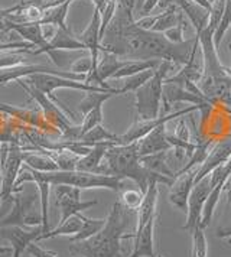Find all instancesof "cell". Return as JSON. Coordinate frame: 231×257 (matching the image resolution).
Instances as JSON below:
<instances>
[{
  "label": "cell",
  "instance_id": "1",
  "mask_svg": "<svg viewBox=\"0 0 231 257\" xmlns=\"http://www.w3.org/2000/svg\"><path fill=\"white\" fill-rule=\"evenodd\" d=\"M101 52H111L126 61L158 59L185 67L198 54L199 39L194 36L182 44H172L163 34L139 28L133 11L117 3L114 18L101 39Z\"/></svg>",
  "mask_w": 231,
  "mask_h": 257
},
{
  "label": "cell",
  "instance_id": "2",
  "mask_svg": "<svg viewBox=\"0 0 231 257\" xmlns=\"http://www.w3.org/2000/svg\"><path fill=\"white\" fill-rule=\"evenodd\" d=\"M132 221V211L123 207L120 201H116L104 227L91 238L71 243L69 253L72 256L84 257H119L122 251V240L133 238L135 233L125 234Z\"/></svg>",
  "mask_w": 231,
  "mask_h": 257
},
{
  "label": "cell",
  "instance_id": "3",
  "mask_svg": "<svg viewBox=\"0 0 231 257\" xmlns=\"http://www.w3.org/2000/svg\"><path fill=\"white\" fill-rule=\"evenodd\" d=\"M97 174L119 176L122 179L129 178L138 184L139 189L142 191L143 195L148 191L149 182L153 179L158 181L159 184H165L169 187L175 181V179H171L168 176L152 172L140 164L138 142L130 143V145H116V146L108 148Z\"/></svg>",
  "mask_w": 231,
  "mask_h": 257
},
{
  "label": "cell",
  "instance_id": "4",
  "mask_svg": "<svg viewBox=\"0 0 231 257\" xmlns=\"http://www.w3.org/2000/svg\"><path fill=\"white\" fill-rule=\"evenodd\" d=\"M21 175L35 176L46 181L51 185H68V187L78 188V189H94V188H104L119 192L125 187L122 178L111 175H101L92 172H81V171H55V172H39L32 168L22 165Z\"/></svg>",
  "mask_w": 231,
  "mask_h": 257
},
{
  "label": "cell",
  "instance_id": "5",
  "mask_svg": "<svg viewBox=\"0 0 231 257\" xmlns=\"http://www.w3.org/2000/svg\"><path fill=\"white\" fill-rule=\"evenodd\" d=\"M173 68L172 62L161 61L159 67L156 68L153 77L146 84L135 91L136 95V111L140 120H153L158 118L161 110L162 88L163 81L168 72Z\"/></svg>",
  "mask_w": 231,
  "mask_h": 257
},
{
  "label": "cell",
  "instance_id": "6",
  "mask_svg": "<svg viewBox=\"0 0 231 257\" xmlns=\"http://www.w3.org/2000/svg\"><path fill=\"white\" fill-rule=\"evenodd\" d=\"M28 84H31L36 90H39L41 93L48 95L49 98H52L55 103L59 104V107L68 114L69 118H72V121H75V116L74 113H71L68 107L62 104L57 97L54 95V91L58 88H72V90H81L85 93H113L119 95V90L117 88H103L98 85H91V84H85L82 81H75V80H69V78H64V77H58V75H51V74H35L28 77Z\"/></svg>",
  "mask_w": 231,
  "mask_h": 257
},
{
  "label": "cell",
  "instance_id": "7",
  "mask_svg": "<svg viewBox=\"0 0 231 257\" xmlns=\"http://www.w3.org/2000/svg\"><path fill=\"white\" fill-rule=\"evenodd\" d=\"M22 191L15 192L16 195L12 197L13 205H12L9 214L0 220V227L18 225L22 228H28V227L42 225V211H41L39 191L36 194H31L26 197L21 195Z\"/></svg>",
  "mask_w": 231,
  "mask_h": 257
},
{
  "label": "cell",
  "instance_id": "8",
  "mask_svg": "<svg viewBox=\"0 0 231 257\" xmlns=\"http://www.w3.org/2000/svg\"><path fill=\"white\" fill-rule=\"evenodd\" d=\"M6 26H8V32L9 31L16 32L18 35L22 36L25 42H29L36 48L34 51V55L46 54L57 67L62 68L65 65V57L61 54V51H54L51 48L49 41L44 36L42 25H39L38 22H35V24H16V22H12V21L6 19Z\"/></svg>",
  "mask_w": 231,
  "mask_h": 257
},
{
  "label": "cell",
  "instance_id": "9",
  "mask_svg": "<svg viewBox=\"0 0 231 257\" xmlns=\"http://www.w3.org/2000/svg\"><path fill=\"white\" fill-rule=\"evenodd\" d=\"M196 110H202L201 105H189L181 111H176V113H172V114H165V116L158 117V118H153V120H136L130 127L127 128V132H125L123 135H117V141H116V145H130V143H135V142H139L140 139H143L146 135H149L150 132L153 128H156L159 124H163V123H168L176 117H182L188 113H192V111H196Z\"/></svg>",
  "mask_w": 231,
  "mask_h": 257
},
{
  "label": "cell",
  "instance_id": "10",
  "mask_svg": "<svg viewBox=\"0 0 231 257\" xmlns=\"http://www.w3.org/2000/svg\"><path fill=\"white\" fill-rule=\"evenodd\" d=\"M81 189L68 185H55V204L61 211L59 224L65 222L69 217L97 205V201H81Z\"/></svg>",
  "mask_w": 231,
  "mask_h": 257
},
{
  "label": "cell",
  "instance_id": "11",
  "mask_svg": "<svg viewBox=\"0 0 231 257\" xmlns=\"http://www.w3.org/2000/svg\"><path fill=\"white\" fill-rule=\"evenodd\" d=\"M212 184H211V176L207 175L194 184V188L191 191V195L188 199V211H186V222L182 225V230L189 231L192 234L195 227L201 222V215H202V208L207 201L209 192L212 191Z\"/></svg>",
  "mask_w": 231,
  "mask_h": 257
},
{
  "label": "cell",
  "instance_id": "12",
  "mask_svg": "<svg viewBox=\"0 0 231 257\" xmlns=\"http://www.w3.org/2000/svg\"><path fill=\"white\" fill-rule=\"evenodd\" d=\"M23 155L25 152L18 146H11L6 164L0 168V205L6 199L12 198L15 192V184L22 169Z\"/></svg>",
  "mask_w": 231,
  "mask_h": 257
},
{
  "label": "cell",
  "instance_id": "13",
  "mask_svg": "<svg viewBox=\"0 0 231 257\" xmlns=\"http://www.w3.org/2000/svg\"><path fill=\"white\" fill-rule=\"evenodd\" d=\"M162 100L165 104V113L169 111L172 103L178 101H186V103H192L194 105H201L202 111L204 108H209L212 105V101L208 100L207 97H202L199 94L192 93L189 90H186L185 87L176 84V82L163 81V88H162Z\"/></svg>",
  "mask_w": 231,
  "mask_h": 257
},
{
  "label": "cell",
  "instance_id": "14",
  "mask_svg": "<svg viewBox=\"0 0 231 257\" xmlns=\"http://www.w3.org/2000/svg\"><path fill=\"white\" fill-rule=\"evenodd\" d=\"M0 234L11 241L13 257H21L23 251H26L29 244L38 241L39 235L42 234V225L35 227L34 230H26V228L18 227V225L0 227Z\"/></svg>",
  "mask_w": 231,
  "mask_h": 257
},
{
  "label": "cell",
  "instance_id": "15",
  "mask_svg": "<svg viewBox=\"0 0 231 257\" xmlns=\"http://www.w3.org/2000/svg\"><path fill=\"white\" fill-rule=\"evenodd\" d=\"M196 172H198V168H192L191 171L185 172L184 175L175 178L173 184L171 185L169 198H168L169 202L185 212L188 211V199H189L191 191L195 184Z\"/></svg>",
  "mask_w": 231,
  "mask_h": 257
},
{
  "label": "cell",
  "instance_id": "16",
  "mask_svg": "<svg viewBox=\"0 0 231 257\" xmlns=\"http://www.w3.org/2000/svg\"><path fill=\"white\" fill-rule=\"evenodd\" d=\"M100 28H101V15L94 8L91 21H90L88 26L85 28V31L78 36V39L84 44V47L87 48L88 54L91 55L92 62H94V67L95 68H97L98 61H100V58H98L100 57V52L103 49L101 48V38H100Z\"/></svg>",
  "mask_w": 231,
  "mask_h": 257
},
{
  "label": "cell",
  "instance_id": "17",
  "mask_svg": "<svg viewBox=\"0 0 231 257\" xmlns=\"http://www.w3.org/2000/svg\"><path fill=\"white\" fill-rule=\"evenodd\" d=\"M231 158V141H222L217 143L209 152H208L207 159L204 161V164L198 168V172L195 176V184L198 181H201L202 178L209 175L215 168H218L219 165L225 164Z\"/></svg>",
  "mask_w": 231,
  "mask_h": 257
},
{
  "label": "cell",
  "instance_id": "18",
  "mask_svg": "<svg viewBox=\"0 0 231 257\" xmlns=\"http://www.w3.org/2000/svg\"><path fill=\"white\" fill-rule=\"evenodd\" d=\"M165 124H159L156 128H153L149 135H146L143 139H140L139 143V155L146 156V155H153V153L163 152L171 149V143L168 142V132L165 128Z\"/></svg>",
  "mask_w": 231,
  "mask_h": 257
},
{
  "label": "cell",
  "instance_id": "19",
  "mask_svg": "<svg viewBox=\"0 0 231 257\" xmlns=\"http://www.w3.org/2000/svg\"><path fill=\"white\" fill-rule=\"evenodd\" d=\"M158 187H159V182L155 179L150 181L148 185V191L143 195V201L138 210V224H136L135 234L140 231L152 217L156 215L155 211H156V204H158V198H159V188Z\"/></svg>",
  "mask_w": 231,
  "mask_h": 257
},
{
  "label": "cell",
  "instance_id": "20",
  "mask_svg": "<svg viewBox=\"0 0 231 257\" xmlns=\"http://www.w3.org/2000/svg\"><path fill=\"white\" fill-rule=\"evenodd\" d=\"M175 5L188 16L191 24L195 29V36L201 35V32L207 28L209 21V11L196 5L192 0H175Z\"/></svg>",
  "mask_w": 231,
  "mask_h": 257
},
{
  "label": "cell",
  "instance_id": "21",
  "mask_svg": "<svg viewBox=\"0 0 231 257\" xmlns=\"http://www.w3.org/2000/svg\"><path fill=\"white\" fill-rule=\"evenodd\" d=\"M156 221V215L152 217L146 225L135 234V248L129 257H156L153 248V227Z\"/></svg>",
  "mask_w": 231,
  "mask_h": 257
},
{
  "label": "cell",
  "instance_id": "22",
  "mask_svg": "<svg viewBox=\"0 0 231 257\" xmlns=\"http://www.w3.org/2000/svg\"><path fill=\"white\" fill-rule=\"evenodd\" d=\"M116 146L113 142H101V143H95L91 148V151L87 153L85 156H81L78 162L75 165V171L81 172H92L97 174L100 165L103 162L105 152L108 148Z\"/></svg>",
  "mask_w": 231,
  "mask_h": 257
},
{
  "label": "cell",
  "instance_id": "23",
  "mask_svg": "<svg viewBox=\"0 0 231 257\" xmlns=\"http://www.w3.org/2000/svg\"><path fill=\"white\" fill-rule=\"evenodd\" d=\"M51 48L54 51H87L84 44L78 39V36H74L71 29H57L55 35L49 39Z\"/></svg>",
  "mask_w": 231,
  "mask_h": 257
},
{
  "label": "cell",
  "instance_id": "24",
  "mask_svg": "<svg viewBox=\"0 0 231 257\" xmlns=\"http://www.w3.org/2000/svg\"><path fill=\"white\" fill-rule=\"evenodd\" d=\"M72 0H65L64 3L46 9L42 19L38 22L39 25H49L54 26L55 29H68L67 25V16H68V9Z\"/></svg>",
  "mask_w": 231,
  "mask_h": 257
},
{
  "label": "cell",
  "instance_id": "25",
  "mask_svg": "<svg viewBox=\"0 0 231 257\" xmlns=\"http://www.w3.org/2000/svg\"><path fill=\"white\" fill-rule=\"evenodd\" d=\"M182 21H184V13H181V9L176 5H169L165 12L158 15L156 22H155L153 28L150 31L165 34L166 31L175 28L176 25H179Z\"/></svg>",
  "mask_w": 231,
  "mask_h": 257
},
{
  "label": "cell",
  "instance_id": "26",
  "mask_svg": "<svg viewBox=\"0 0 231 257\" xmlns=\"http://www.w3.org/2000/svg\"><path fill=\"white\" fill-rule=\"evenodd\" d=\"M159 64H161V61H158V59H148V61H136V59L130 61L129 59L125 62V65L113 75L111 80H125L127 77H132V75L139 74L142 71L158 68Z\"/></svg>",
  "mask_w": 231,
  "mask_h": 257
},
{
  "label": "cell",
  "instance_id": "27",
  "mask_svg": "<svg viewBox=\"0 0 231 257\" xmlns=\"http://www.w3.org/2000/svg\"><path fill=\"white\" fill-rule=\"evenodd\" d=\"M81 225H82V220L80 218V215H72L69 217L68 220L62 224H58L57 227L54 230H49L48 233H42L39 235L38 241H42V240H48V238H54V237H59V235H68V237H72L75 234L80 231Z\"/></svg>",
  "mask_w": 231,
  "mask_h": 257
},
{
  "label": "cell",
  "instance_id": "28",
  "mask_svg": "<svg viewBox=\"0 0 231 257\" xmlns=\"http://www.w3.org/2000/svg\"><path fill=\"white\" fill-rule=\"evenodd\" d=\"M78 215L82 220V225H81L78 233L75 234V235H72V237H69L71 243H78V241H84V240L91 238L92 235H95V234L98 233L104 227V224H105V218H88L82 212H80Z\"/></svg>",
  "mask_w": 231,
  "mask_h": 257
},
{
  "label": "cell",
  "instance_id": "29",
  "mask_svg": "<svg viewBox=\"0 0 231 257\" xmlns=\"http://www.w3.org/2000/svg\"><path fill=\"white\" fill-rule=\"evenodd\" d=\"M140 164L143 165L146 169L152 171V172H156V174H161L163 176H168L171 179H175L173 172L166 165V151L153 153V155H146V156H140Z\"/></svg>",
  "mask_w": 231,
  "mask_h": 257
},
{
  "label": "cell",
  "instance_id": "30",
  "mask_svg": "<svg viewBox=\"0 0 231 257\" xmlns=\"http://www.w3.org/2000/svg\"><path fill=\"white\" fill-rule=\"evenodd\" d=\"M23 164L39 172H55L59 171L57 162L49 155H38V153H28L23 155Z\"/></svg>",
  "mask_w": 231,
  "mask_h": 257
},
{
  "label": "cell",
  "instance_id": "31",
  "mask_svg": "<svg viewBox=\"0 0 231 257\" xmlns=\"http://www.w3.org/2000/svg\"><path fill=\"white\" fill-rule=\"evenodd\" d=\"M78 142H81L82 145L85 146H90L92 148L95 143H101V142H113L116 145V141H117V135L108 132L107 128H104L101 124L95 126L94 128H91L90 132H87L85 135H82L80 139H77Z\"/></svg>",
  "mask_w": 231,
  "mask_h": 257
},
{
  "label": "cell",
  "instance_id": "32",
  "mask_svg": "<svg viewBox=\"0 0 231 257\" xmlns=\"http://www.w3.org/2000/svg\"><path fill=\"white\" fill-rule=\"evenodd\" d=\"M155 71H156V68H153V70L142 71V72H139V74H135V75H132V77H127V78H125L123 85H122L120 88H117V90H119V93L126 94V93H130V91H133V93H135V91H136L138 88H140L143 84H146V82L149 81L150 78L153 77Z\"/></svg>",
  "mask_w": 231,
  "mask_h": 257
},
{
  "label": "cell",
  "instance_id": "33",
  "mask_svg": "<svg viewBox=\"0 0 231 257\" xmlns=\"http://www.w3.org/2000/svg\"><path fill=\"white\" fill-rule=\"evenodd\" d=\"M116 94L113 93H87L84 95V98L80 101L78 104V110L82 114V117L85 116L87 113H90L92 108H95L97 105H103L108 98H111Z\"/></svg>",
  "mask_w": 231,
  "mask_h": 257
},
{
  "label": "cell",
  "instance_id": "34",
  "mask_svg": "<svg viewBox=\"0 0 231 257\" xmlns=\"http://www.w3.org/2000/svg\"><path fill=\"white\" fill-rule=\"evenodd\" d=\"M215 235L218 238L227 240L231 243V189L227 191V204H225V210L221 215V221H219L218 228Z\"/></svg>",
  "mask_w": 231,
  "mask_h": 257
},
{
  "label": "cell",
  "instance_id": "35",
  "mask_svg": "<svg viewBox=\"0 0 231 257\" xmlns=\"http://www.w3.org/2000/svg\"><path fill=\"white\" fill-rule=\"evenodd\" d=\"M231 26V0H225V8H224V13H222V18H221V22L217 26L215 32H214V45L218 49L221 42H222V38L225 36L227 31L230 29Z\"/></svg>",
  "mask_w": 231,
  "mask_h": 257
},
{
  "label": "cell",
  "instance_id": "36",
  "mask_svg": "<svg viewBox=\"0 0 231 257\" xmlns=\"http://www.w3.org/2000/svg\"><path fill=\"white\" fill-rule=\"evenodd\" d=\"M103 123V105H97L95 108H92L90 113H87L84 116V120L80 124V138L82 135H85L87 132H90L91 128ZM78 138V139H80Z\"/></svg>",
  "mask_w": 231,
  "mask_h": 257
},
{
  "label": "cell",
  "instance_id": "37",
  "mask_svg": "<svg viewBox=\"0 0 231 257\" xmlns=\"http://www.w3.org/2000/svg\"><path fill=\"white\" fill-rule=\"evenodd\" d=\"M142 201H143V194H142L140 189L139 191H136V189H126L122 194V201L120 202L123 204V207L127 208V210L136 211L139 210Z\"/></svg>",
  "mask_w": 231,
  "mask_h": 257
},
{
  "label": "cell",
  "instance_id": "38",
  "mask_svg": "<svg viewBox=\"0 0 231 257\" xmlns=\"http://www.w3.org/2000/svg\"><path fill=\"white\" fill-rule=\"evenodd\" d=\"M192 238H194V251H192V254L195 257H207V238H205L204 230L199 225L195 227V230L192 233Z\"/></svg>",
  "mask_w": 231,
  "mask_h": 257
},
{
  "label": "cell",
  "instance_id": "39",
  "mask_svg": "<svg viewBox=\"0 0 231 257\" xmlns=\"http://www.w3.org/2000/svg\"><path fill=\"white\" fill-rule=\"evenodd\" d=\"M94 62H92L91 55H85V57H81L80 59H77L72 65H71V71L74 74H84V75H88L92 70H94Z\"/></svg>",
  "mask_w": 231,
  "mask_h": 257
},
{
  "label": "cell",
  "instance_id": "40",
  "mask_svg": "<svg viewBox=\"0 0 231 257\" xmlns=\"http://www.w3.org/2000/svg\"><path fill=\"white\" fill-rule=\"evenodd\" d=\"M184 32H185V21H182L181 24L176 25L175 28L169 29V31H166L163 35H165V38H166L169 42H172V44H182V42L185 41Z\"/></svg>",
  "mask_w": 231,
  "mask_h": 257
},
{
  "label": "cell",
  "instance_id": "41",
  "mask_svg": "<svg viewBox=\"0 0 231 257\" xmlns=\"http://www.w3.org/2000/svg\"><path fill=\"white\" fill-rule=\"evenodd\" d=\"M34 45L29 42H0V52H8V51H28L34 54Z\"/></svg>",
  "mask_w": 231,
  "mask_h": 257
},
{
  "label": "cell",
  "instance_id": "42",
  "mask_svg": "<svg viewBox=\"0 0 231 257\" xmlns=\"http://www.w3.org/2000/svg\"><path fill=\"white\" fill-rule=\"evenodd\" d=\"M173 138L179 139V141L184 142H191V135H189V128L186 126L185 120H179L178 124H176V128H175V133L172 135Z\"/></svg>",
  "mask_w": 231,
  "mask_h": 257
},
{
  "label": "cell",
  "instance_id": "43",
  "mask_svg": "<svg viewBox=\"0 0 231 257\" xmlns=\"http://www.w3.org/2000/svg\"><path fill=\"white\" fill-rule=\"evenodd\" d=\"M26 251H28L32 257H58L57 253L49 251V250H45V248H42L41 245L34 244V243L29 244V247L26 248Z\"/></svg>",
  "mask_w": 231,
  "mask_h": 257
},
{
  "label": "cell",
  "instance_id": "44",
  "mask_svg": "<svg viewBox=\"0 0 231 257\" xmlns=\"http://www.w3.org/2000/svg\"><path fill=\"white\" fill-rule=\"evenodd\" d=\"M156 18H158V15H148V16H143V18H140V19L136 21V25H138L139 28H142V29L150 31V29L153 28L155 22H156Z\"/></svg>",
  "mask_w": 231,
  "mask_h": 257
},
{
  "label": "cell",
  "instance_id": "45",
  "mask_svg": "<svg viewBox=\"0 0 231 257\" xmlns=\"http://www.w3.org/2000/svg\"><path fill=\"white\" fill-rule=\"evenodd\" d=\"M156 6H159V0H145L143 5H142V8L139 9V13L142 15V18L143 16H148Z\"/></svg>",
  "mask_w": 231,
  "mask_h": 257
},
{
  "label": "cell",
  "instance_id": "46",
  "mask_svg": "<svg viewBox=\"0 0 231 257\" xmlns=\"http://www.w3.org/2000/svg\"><path fill=\"white\" fill-rule=\"evenodd\" d=\"M117 3L127 9H132V11H135V8H136V0H117Z\"/></svg>",
  "mask_w": 231,
  "mask_h": 257
},
{
  "label": "cell",
  "instance_id": "47",
  "mask_svg": "<svg viewBox=\"0 0 231 257\" xmlns=\"http://www.w3.org/2000/svg\"><path fill=\"white\" fill-rule=\"evenodd\" d=\"M0 31L2 32H8L6 18H5V9H0Z\"/></svg>",
  "mask_w": 231,
  "mask_h": 257
},
{
  "label": "cell",
  "instance_id": "48",
  "mask_svg": "<svg viewBox=\"0 0 231 257\" xmlns=\"http://www.w3.org/2000/svg\"><path fill=\"white\" fill-rule=\"evenodd\" d=\"M107 2L108 0H92V3H94V8L98 11V12H101L104 9V6L107 5Z\"/></svg>",
  "mask_w": 231,
  "mask_h": 257
},
{
  "label": "cell",
  "instance_id": "49",
  "mask_svg": "<svg viewBox=\"0 0 231 257\" xmlns=\"http://www.w3.org/2000/svg\"><path fill=\"white\" fill-rule=\"evenodd\" d=\"M192 2H195L196 5H199V6L205 8V9H208V11H211V0H192Z\"/></svg>",
  "mask_w": 231,
  "mask_h": 257
},
{
  "label": "cell",
  "instance_id": "50",
  "mask_svg": "<svg viewBox=\"0 0 231 257\" xmlns=\"http://www.w3.org/2000/svg\"><path fill=\"white\" fill-rule=\"evenodd\" d=\"M12 253H13V250H12L11 247L0 244V254H12Z\"/></svg>",
  "mask_w": 231,
  "mask_h": 257
},
{
  "label": "cell",
  "instance_id": "51",
  "mask_svg": "<svg viewBox=\"0 0 231 257\" xmlns=\"http://www.w3.org/2000/svg\"><path fill=\"white\" fill-rule=\"evenodd\" d=\"M0 110H2V111H13L11 107H9V105L2 104V103H0Z\"/></svg>",
  "mask_w": 231,
  "mask_h": 257
},
{
  "label": "cell",
  "instance_id": "52",
  "mask_svg": "<svg viewBox=\"0 0 231 257\" xmlns=\"http://www.w3.org/2000/svg\"><path fill=\"white\" fill-rule=\"evenodd\" d=\"M228 48H230V52H231V44L228 45ZM225 72H227V75L231 78V67H225Z\"/></svg>",
  "mask_w": 231,
  "mask_h": 257
},
{
  "label": "cell",
  "instance_id": "53",
  "mask_svg": "<svg viewBox=\"0 0 231 257\" xmlns=\"http://www.w3.org/2000/svg\"><path fill=\"white\" fill-rule=\"evenodd\" d=\"M143 2H145V0H138V2H136V3H138L139 9H140V8H142V5H143Z\"/></svg>",
  "mask_w": 231,
  "mask_h": 257
},
{
  "label": "cell",
  "instance_id": "54",
  "mask_svg": "<svg viewBox=\"0 0 231 257\" xmlns=\"http://www.w3.org/2000/svg\"><path fill=\"white\" fill-rule=\"evenodd\" d=\"M163 2H165V0H159V6H161L162 3H163Z\"/></svg>",
  "mask_w": 231,
  "mask_h": 257
},
{
  "label": "cell",
  "instance_id": "55",
  "mask_svg": "<svg viewBox=\"0 0 231 257\" xmlns=\"http://www.w3.org/2000/svg\"><path fill=\"white\" fill-rule=\"evenodd\" d=\"M72 257H84V256H81V254H75V256H72Z\"/></svg>",
  "mask_w": 231,
  "mask_h": 257
},
{
  "label": "cell",
  "instance_id": "56",
  "mask_svg": "<svg viewBox=\"0 0 231 257\" xmlns=\"http://www.w3.org/2000/svg\"><path fill=\"white\" fill-rule=\"evenodd\" d=\"M228 189H231V185H230V187H228Z\"/></svg>",
  "mask_w": 231,
  "mask_h": 257
},
{
  "label": "cell",
  "instance_id": "57",
  "mask_svg": "<svg viewBox=\"0 0 231 257\" xmlns=\"http://www.w3.org/2000/svg\"><path fill=\"white\" fill-rule=\"evenodd\" d=\"M158 257H163V256H158Z\"/></svg>",
  "mask_w": 231,
  "mask_h": 257
}]
</instances>
